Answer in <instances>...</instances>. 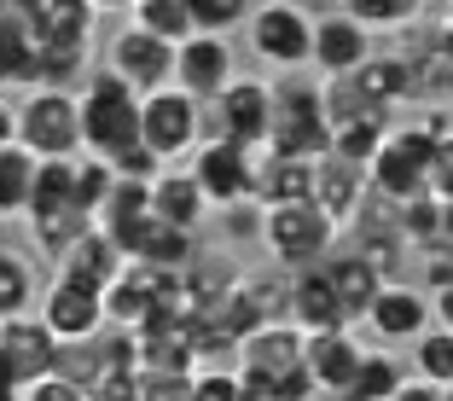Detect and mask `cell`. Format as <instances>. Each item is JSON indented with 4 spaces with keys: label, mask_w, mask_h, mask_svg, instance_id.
<instances>
[{
    "label": "cell",
    "mask_w": 453,
    "mask_h": 401,
    "mask_svg": "<svg viewBox=\"0 0 453 401\" xmlns=\"http://www.w3.org/2000/svg\"><path fill=\"white\" fill-rule=\"evenodd\" d=\"M76 111H81V151H99L117 163L122 151L140 146V94L111 65H99L76 88Z\"/></svg>",
    "instance_id": "6da1fadb"
},
{
    "label": "cell",
    "mask_w": 453,
    "mask_h": 401,
    "mask_svg": "<svg viewBox=\"0 0 453 401\" xmlns=\"http://www.w3.org/2000/svg\"><path fill=\"white\" fill-rule=\"evenodd\" d=\"M262 151H285V158H326V151H332L326 81H308L303 70L273 81V122H267Z\"/></svg>",
    "instance_id": "7a4b0ae2"
},
{
    "label": "cell",
    "mask_w": 453,
    "mask_h": 401,
    "mask_svg": "<svg viewBox=\"0 0 453 401\" xmlns=\"http://www.w3.org/2000/svg\"><path fill=\"white\" fill-rule=\"evenodd\" d=\"M256 239L285 274H296V267H320L332 256V244L343 239V227H337V215H326V204L291 198V204H262Z\"/></svg>",
    "instance_id": "3957f363"
},
{
    "label": "cell",
    "mask_w": 453,
    "mask_h": 401,
    "mask_svg": "<svg viewBox=\"0 0 453 401\" xmlns=\"http://www.w3.org/2000/svg\"><path fill=\"white\" fill-rule=\"evenodd\" d=\"M441 134L430 122H389L384 140H378L372 163H366V181H372L378 198L407 204L418 192H430V158H436Z\"/></svg>",
    "instance_id": "277c9868"
},
{
    "label": "cell",
    "mask_w": 453,
    "mask_h": 401,
    "mask_svg": "<svg viewBox=\"0 0 453 401\" xmlns=\"http://www.w3.org/2000/svg\"><path fill=\"white\" fill-rule=\"evenodd\" d=\"M203 134H210L203 99H192L180 81H163V88L140 94V146L157 163H187Z\"/></svg>",
    "instance_id": "5b68a950"
},
{
    "label": "cell",
    "mask_w": 453,
    "mask_h": 401,
    "mask_svg": "<svg viewBox=\"0 0 453 401\" xmlns=\"http://www.w3.org/2000/svg\"><path fill=\"white\" fill-rule=\"evenodd\" d=\"M244 35H250V53L280 76L308 70V58H314V12L303 0H256L244 18Z\"/></svg>",
    "instance_id": "8992f818"
},
{
    "label": "cell",
    "mask_w": 453,
    "mask_h": 401,
    "mask_svg": "<svg viewBox=\"0 0 453 401\" xmlns=\"http://www.w3.org/2000/svg\"><path fill=\"white\" fill-rule=\"evenodd\" d=\"M18 146H29L35 158H76L81 151L76 88L29 81V94L18 99Z\"/></svg>",
    "instance_id": "52a82bcc"
},
{
    "label": "cell",
    "mask_w": 453,
    "mask_h": 401,
    "mask_svg": "<svg viewBox=\"0 0 453 401\" xmlns=\"http://www.w3.org/2000/svg\"><path fill=\"white\" fill-rule=\"evenodd\" d=\"M291 366H303V326H291V320H256L250 332L239 337L244 396L273 401V384H280V373H291Z\"/></svg>",
    "instance_id": "ba28073f"
},
{
    "label": "cell",
    "mask_w": 453,
    "mask_h": 401,
    "mask_svg": "<svg viewBox=\"0 0 453 401\" xmlns=\"http://www.w3.org/2000/svg\"><path fill=\"white\" fill-rule=\"evenodd\" d=\"M187 169L198 174L210 210H226V204L256 198V146H239V140H221V134H203L192 146Z\"/></svg>",
    "instance_id": "9c48e42d"
},
{
    "label": "cell",
    "mask_w": 453,
    "mask_h": 401,
    "mask_svg": "<svg viewBox=\"0 0 453 401\" xmlns=\"http://www.w3.org/2000/svg\"><path fill=\"white\" fill-rule=\"evenodd\" d=\"M35 314L47 320V332H53L65 349L105 337V291H94V285L70 280V274H53V280L41 285Z\"/></svg>",
    "instance_id": "30bf717a"
},
{
    "label": "cell",
    "mask_w": 453,
    "mask_h": 401,
    "mask_svg": "<svg viewBox=\"0 0 453 401\" xmlns=\"http://www.w3.org/2000/svg\"><path fill=\"white\" fill-rule=\"evenodd\" d=\"M203 117H210V134L262 151L267 146V122H273V81H262V76H233L221 94L203 105Z\"/></svg>",
    "instance_id": "8fae6325"
},
{
    "label": "cell",
    "mask_w": 453,
    "mask_h": 401,
    "mask_svg": "<svg viewBox=\"0 0 453 401\" xmlns=\"http://www.w3.org/2000/svg\"><path fill=\"white\" fill-rule=\"evenodd\" d=\"M105 65L117 70L122 81H128L134 94H151V88H163V81H174V41L157 35V29L146 24H122L117 35H111L105 47Z\"/></svg>",
    "instance_id": "7c38bea8"
},
{
    "label": "cell",
    "mask_w": 453,
    "mask_h": 401,
    "mask_svg": "<svg viewBox=\"0 0 453 401\" xmlns=\"http://www.w3.org/2000/svg\"><path fill=\"white\" fill-rule=\"evenodd\" d=\"M430 320H436L430 291L425 285H395V280L378 285V297L366 303V314H360V326L372 332V343H389V349H407Z\"/></svg>",
    "instance_id": "4fadbf2b"
},
{
    "label": "cell",
    "mask_w": 453,
    "mask_h": 401,
    "mask_svg": "<svg viewBox=\"0 0 453 401\" xmlns=\"http://www.w3.org/2000/svg\"><path fill=\"white\" fill-rule=\"evenodd\" d=\"M360 355H366V343L355 337V326L303 332V366H308V378H314V389L332 396V401H349L355 373H360Z\"/></svg>",
    "instance_id": "5bb4252c"
},
{
    "label": "cell",
    "mask_w": 453,
    "mask_h": 401,
    "mask_svg": "<svg viewBox=\"0 0 453 401\" xmlns=\"http://www.w3.org/2000/svg\"><path fill=\"white\" fill-rule=\"evenodd\" d=\"M233 76H239V70H233V41H226V35H215V29H192L187 41H174V81H180L192 99L210 105Z\"/></svg>",
    "instance_id": "9a60e30c"
},
{
    "label": "cell",
    "mask_w": 453,
    "mask_h": 401,
    "mask_svg": "<svg viewBox=\"0 0 453 401\" xmlns=\"http://www.w3.org/2000/svg\"><path fill=\"white\" fill-rule=\"evenodd\" d=\"M378 47H372V29L360 24L355 12H326V18H314V58H308V70L314 76H349V70H360L366 58H372Z\"/></svg>",
    "instance_id": "2e32d148"
},
{
    "label": "cell",
    "mask_w": 453,
    "mask_h": 401,
    "mask_svg": "<svg viewBox=\"0 0 453 401\" xmlns=\"http://www.w3.org/2000/svg\"><path fill=\"white\" fill-rule=\"evenodd\" d=\"M58 355H65V343L47 332V320H41L35 308H29V314H6V320H0V361L12 366L24 384L35 373H47V366H58Z\"/></svg>",
    "instance_id": "e0dca14e"
},
{
    "label": "cell",
    "mask_w": 453,
    "mask_h": 401,
    "mask_svg": "<svg viewBox=\"0 0 453 401\" xmlns=\"http://www.w3.org/2000/svg\"><path fill=\"white\" fill-rule=\"evenodd\" d=\"M326 280H332V291H337V303H343V314H349V326H360V314H366V303L378 297V285L389 280L384 267L372 262L366 251H355V244H343L337 239L332 244V256H326Z\"/></svg>",
    "instance_id": "ac0fdd59"
},
{
    "label": "cell",
    "mask_w": 453,
    "mask_h": 401,
    "mask_svg": "<svg viewBox=\"0 0 453 401\" xmlns=\"http://www.w3.org/2000/svg\"><path fill=\"white\" fill-rule=\"evenodd\" d=\"M122 262H128V251H122V244L111 239L105 227H81L76 239L65 244V256L53 262V274H70V280H81V285H94V291H105V285L122 274Z\"/></svg>",
    "instance_id": "d6986e66"
},
{
    "label": "cell",
    "mask_w": 453,
    "mask_h": 401,
    "mask_svg": "<svg viewBox=\"0 0 453 401\" xmlns=\"http://www.w3.org/2000/svg\"><path fill=\"white\" fill-rule=\"evenodd\" d=\"M343 233H349V244L355 251H366L378 267H395V256L407 251V239H401V221H395V204L389 198H378V192H366V204H360L355 215L343 221Z\"/></svg>",
    "instance_id": "ffe728a7"
},
{
    "label": "cell",
    "mask_w": 453,
    "mask_h": 401,
    "mask_svg": "<svg viewBox=\"0 0 453 401\" xmlns=\"http://www.w3.org/2000/svg\"><path fill=\"white\" fill-rule=\"evenodd\" d=\"M151 215H163V221H174V227H187V233L203 227L210 198H203L198 174H192L187 163H163V169L151 174Z\"/></svg>",
    "instance_id": "44dd1931"
},
{
    "label": "cell",
    "mask_w": 453,
    "mask_h": 401,
    "mask_svg": "<svg viewBox=\"0 0 453 401\" xmlns=\"http://www.w3.org/2000/svg\"><path fill=\"white\" fill-rule=\"evenodd\" d=\"M285 320L303 332H326V326H349L343 303H337L326 267H296V280L285 285Z\"/></svg>",
    "instance_id": "7402d4cb"
},
{
    "label": "cell",
    "mask_w": 453,
    "mask_h": 401,
    "mask_svg": "<svg viewBox=\"0 0 453 401\" xmlns=\"http://www.w3.org/2000/svg\"><path fill=\"white\" fill-rule=\"evenodd\" d=\"M366 192H372V181H366L360 163L337 158V151L314 158V204H326V215H337V227L366 204Z\"/></svg>",
    "instance_id": "603a6c76"
},
{
    "label": "cell",
    "mask_w": 453,
    "mask_h": 401,
    "mask_svg": "<svg viewBox=\"0 0 453 401\" xmlns=\"http://www.w3.org/2000/svg\"><path fill=\"white\" fill-rule=\"evenodd\" d=\"M146 215H151V181H146V174H122V169H117V181H111L105 204L94 210V227H105L111 239L128 251L134 227H140Z\"/></svg>",
    "instance_id": "cb8c5ba5"
},
{
    "label": "cell",
    "mask_w": 453,
    "mask_h": 401,
    "mask_svg": "<svg viewBox=\"0 0 453 401\" xmlns=\"http://www.w3.org/2000/svg\"><path fill=\"white\" fill-rule=\"evenodd\" d=\"M291 198H314V158L256 151V204H291Z\"/></svg>",
    "instance_id": "d4e9b609"
},
{
    "label": "cell",
    "mask_w": 453,
    "mask_h": 401,
    "mask_svg": "<svg viewBox=\"0 0 453 401\" xmlns=\"http://www.w3.org/2000/svg\"><path fill=\"white\" fill-rule=\"evenodd\" d=\"M128 256L134 262H151V267H180L192 262V233L187 227H174V221H163V215H146L140 227H134L128 239Z\"/></svg>",
    "instance_id": "484cf974"
},
{
    "label": "cell",
    "mask_w": 453,
    "mask_h": 401,
    "mask_svg": "<svg viewBox=\"0 0 453 401\" xmlns=\"http://www.w3.org/2000/svg\"><path fill=\"white\" fill-rule=\"evenodd\" d=\"M407 378H413V366L401 361L389 343H372L366 355H360V373H355L349 401H395L401 389H407Z\"/></svg>",
    "instance_id": "4316f807"
},
{
    "label": "cell",
    "mask_w": 453,
    "mask_h": 401,
    "mask_svg": "<svg viewBox=\"0 0 453 401\" xmlns=\"http://www.w3.org/2000/svg\"><path fill=\"white\" fill-rule=\"evenodd\" d=\"M94 0H41L35 6V41H65V47H88L94 41Z\"/></svg>",
    "instance_id": "83f0119b"
},
{
    "label": "cell",
    "mask_w": 453,
    "mask_h": 401,
    "mask_svg": "<svg viewBox=\"0 0 453 401\" xmlns=\"http://www.w3.org/2000/svg\"><path fill=\"white\" fill-rule=\"evenodd\" d=\"M35 151L18 140H0V221H24L29 187H35Z\"/></svg>",
    "instance_id": "f1b7e54d"
},
{
    "label": "cell",
    "mask_w": 453,
    "mask_h": 401,
    "mask_svg": "<svg viewBox=\"0 0 453 401\" xmlns=\"http://www.w3.org/2000/svg\"><path fill=\"white\" fill-rule=\"evenodd\" d=\"M35 303H41V267L18 244H0V320L6 314H29Z\"/></svg>",
    "instance_id": "f546056e"
},
{
    "label": "cell",
    "mask_w": 453,
    "mask_h": 401,
    "mask_svg": "<svg viewBox=\"0 0 453 401\" xmlns=\"http://www.w3.org/2000/svg\"><path fill=\"white\" fill-rule=\"evenodd\" d=\"M407 349H413V361H407L413 378H425V384H436L441 396H448V389H453V326L430 320Z\"/></svg>",
    "instance_id": "4dcf8cb0"
},
{
    "label": "cell",
    "mask_w": 453,
    "mask_h": 401,
    "mask_svg": "<svg viewBox=\"0 0 453 401\" xmlns=\"http://www.w3.org/2000/svg\"><path fill=\"white\" fill-rule=\"evenodd\" d=\"M384 128H389L384 111H360V117H343V122H332V151L366 169V163H372V151H378V140H384Z\"/></svg>",
    "instance_id": "1f68e13d"
},
{
    "label": "cell",
    "mask_w": 453,
    "mask_h": 401,
    "mask_svg": "<svg viewBox=\"0 0 453 401\" xmlns=\"http://www.w3.org/2000/svg\"><path fill=\"white\" fill-rule=\"evenodd\" d=\"M343 12H355L372 35H389V29H413L425 24V0H337Z\"/></svg>",
    "instance_id": "d6a6232c"
},
{
    "label": "cell",
    "mask_w": 453,
    "mask_h": 401,
    "mask_svg": "<svg viewBox=\"0 0 453 401\" xmlns=\"http://www.w3.org/2000/svg\"><path fill=\"white\" fill-rule=\"evenodd\" d=\"M128 12H134V24L157 29V35H169V41H187V35H192V12H187V0H134Z\"/></svg>",
    "instance_id": "836d02e7"
},
{
    "label": "cell",
    "mask_w": 453,
    "mask_h": 401,
    "mask_svg": "<svg viewBox=\"0 0 453 401\" xmlns=\"http://www.w3.org/2000/svg\"><path fill=\"white\" fill-rule=\"evenodd\" d=\"M250 6H256V0H187L192 29H215V35L239 29L244 18H250Z\"/></svg>",
    "instance_id": "e575fe53"
},
{
    "label": "cell",
    "mask_w": 453,
    "mask_h": 401,
    "mask_svg": "<svg viewBox=\"0 0 453 401\" xmlns=\"http://www.w3.org/2000/svg\"><path fill=\"white\" fill-rule=\"evenodd\" d=\"M192 401H244L239 361H233V373L226 366H192Z\"/></svg>",
    "instance_id": "d590c367"
},
{
    "label": "cell",
    "mask_w": 453,
    "mask_h": 401,
    "mask_svg": "<svg viewBox=\"0 0 453 401\" xmlns=\"http://www.w3.org/2000/svg\"><path fill=\"white\" fill-rule=\"evenodd\" d=\"M18 401H88V384H76L70 373L47 366V373H35L24 384V396H18Z\"/></svg>",
    "instance_id": "8d00e7d4"
},
{
    "label": "cell",
    "mask_w": 453,
    "mask_h": 401,
    "mask_svg": "<svg viewBox=\"0 0 453 401\" xmlns=\"http://www.w3.org/2000/svg\"><path fill=\"white\" fill-rule=\"evenodd\" d=\"M430 192H436V198H453V134L436 140V158H430Z\"/></svg>",
    "instance_id": "74e56055"
},
{
    "label": "cell",
    "mask_w": 453,
    "mask_h": 401,
    "mask_svg": "<svg viewBox=\"0 0 453 401\" xmlns=\"http://www.w3.org/2000/svg\"><path fill=\"white\" fill-rule=\"evenodd\" d=\"M430 308H436V320H441V326H453V280L441 285L436 297H430Z\"/></svg>",
    "instance_id": "f35d334b"
},
{
    "label": "cell",
    "mask_w": 453,
    "mask_h": 401,
    "mask_svg": "<svg viewBox=\"0 0 453 401\" xmlns=\"http://www.w3.org/2000/svg\"><path fill=\"white\" fill-rule=\"evenodd\" d=\"M18 396H24V378H18L12 366L0 361V401H18Z\"/></svg>",
    "instance_id": "ab89813d"
},
{
    "label": "cell",
    "mask_w": 453,
    "mask_h": 401,
    "mask_svg": "<svg viewBox=\"0 0 453 401\" xmlns=\"http://www.w3.org/2000/svg\"><path fill=\"white\" fill-rule=\"evenodd\" d=\"M436 244L453 251V198H441V227H436Z\"/></svg>",
    "instance_id": "60d3db41"
},
{
    "label": "cell",
    "mask_w": 453,
    "mask_h": 401,
    "mask_svg": "<svg viewBox=\"0 0 453 401\" xmlns=\"http://www.w3.org/2000/svg\"><path fill=\"white\" fill-rule=\"evenodd\" d=\"M0 140H18V105L0 99Z\"/></svg>",
    "instance_id": "b9f144b4"
},
{
    "label": "cell",
    "mask_w": 453,
    "mask_h": 401,
    "mask_svg": "<svg viewBox=\"0 0 453 401\" xmlns=\"http://www.w3.org/2000/svg\"><path fill=\"white\" fill-rule=\"evenodd\" d=\"M134 0H94V12H128Z\"/></svg>",
    "instance_id": "7bdbcfd3"
},
{
    "label": "cell",
    "mask_w": 453,
    "mask_h": 401,
    "mask_svg": "<svg viewBox=\"0 0 453 401\" xmlns=\"http://www.w3.org/2000/svg\"><path fill=\"white\" fill-rule=\"evenodd\" d=\"M441 94H448V99H453V70H448V76H441Z\"/></svg>",
    "instance_id": "ee69618b"
},
{
    "label": "cell",
    "mask_w": 453,
    "mask_h": 401,
    "mask_svg": "<svg viewBox=\"0 0 453 401\" xmlns=\"http://www.w3.org/2000/svg\"><path fill=\"white\" fill-rule=\"evenodd\" d=\"M448 105H453V99H448Z\"/></svg>",
    "instance_id": "f6af8a7d"
},
{
    "label": "cell",
    "mask_w": 453,
    "mask_h": 401,
    "mask_svg": "<svg viewBox=\"0 0 453 401\" xmlns=\"http://www.w3.org/2000/svg\"><path fill=\"white\" fill-rule=\"evenodd\" d=\"M448 18H453V12H448Z\"/></svg>",
    "instance_id": "bcb514c9"
}]
</instances>
